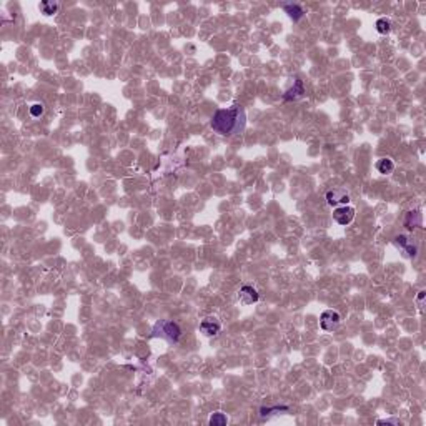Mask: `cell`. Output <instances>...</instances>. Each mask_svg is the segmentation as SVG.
Wrapping results in <instances>:
<instances>
[{
  "mask_svg": "<svg viewBox=\"0 0 426 426\" xmlns=\"http://www.w3.org/2000/svg\"><path fill=\"white\" fill-rule=\"evenodd\" d=\"M247 125V113L243 107L238 103L231 105L230 108H222L213 113L210 126L213 132L222 137H231V135L242 133Z\"/></svg>",
  "mask_w": 426,
  "mask_h": 426,
  "instance_id": "obj_1",
  "label": "cell"
},
{
  "mask_svg": "<svg viewBox=\"0 0 426 426\" xmlns=\"http://www.w3.org/2000/svg\"><path fill=\"white\" fill-rule=\"evenodd\" d=\"M151 336H160V338L170 341V343H176L182 336V328L172 320H160V322L155 323Z\"/></svg>",
  "mask_w": 426,
  "mask_h": 426,
  "instance_id": "obj_2",
  "label": "cell"
},
{
  "mask_svg": "<svg viewBox=\"0 0 426 426\" xmlns=\"http://www.w3.org/2000/svg\"><path fill=\"white\" fill-rule=\"evenodd\" d=\"M340 323H341V316L338 311L335 310H326L320 316V326H322L325 331L336 330V328L340 326Z\"/></svg>",
  "mask_w": 426,
  "mask_h": 426,
  "instance_id": "obj_3",
  "label": "cell"
},
{
  "mask_svg": "<svg viewBox=\"0 0 426 426\" xmlns=\"http://www.w3.org/2000/svg\"><path fill=\"white\" fill-rule=\"evenodd\" d=\"M355 208L350 205H341V206H336L335 212H333V218H335V222L338 223V225L341 226H347L350 225V223L353 222V218H355Z\"/></svg>",
  "mask_w": 426,
  "mask_h": 426,
  "instance_id": "obj_4",
  "label": "cell"
},
{
  "mask_svg": "<svg viewBox=\"0 0 426 426\" xmlns=\"http://www.w3.org/2000/svg\"><path fill=\"white\" fill-rule=\"evenodd\" d=\"M326 203L331 206H341L350 203V193L343 188H333L326 192Z\"/></svg>",
  "mask_w": 426,
  "mask_h": 426,
  "instance_id": "obj_5",
  "label": "cell"
},
{
  "mask_svg": "<svg viewBox=\"0 0 426 426\" xmlns=\"http://www.w3.org/2000/svg\"><path fill=\"white\" fill-rule=\"evenodd\" d=\"M258 298H260L258 292L250 285H243L238 292V300L240 303H243V305H253V303L258 301Z\"/></svg>",
  "mask_w": 426,
  "mask_h": 426,
  "instance_id": "obj_6",
  "label": "cell"
},
{
  "mask_svg": "<svg viewBox=\"0 0 426 426\" xmlns=\"http://www.w3.org/2000/svg\"><path fill=\"white\" fill-rule=\"evenodd\" d=\"M395 245L398 248H401V250L406 253L410 258H415L416 253H418V248H416V245H413V242L408 237H404V235H398V237H395Z\"/></svg>",
  "mask_w": 426,
  "mask_h": 426,
  "instance_id": "obj_7",
  "label": "cell"
},
{
  "mask_svg": "<svg viewBox=\"0 0 426 426\" xmlns=\"http://www.w3.org/2000/svg\"><path fill=\"white\" fill-rule=\"evenodd\" d=\"M220 330H222L220 322H218L217 318H212V316H210V318H205L203 322L200 323V331L203 333V335H206V336L218 335Z\"/></svg>",
  "mask_w": 426,
  "mask_h": 426,
  "instance_id": "obj_8",
  "label": "cell"
},
{
  "mask_svg": "<svg viewBox=\"0 0 426 426\" xmlns=\"http://www.w3.org/2000/svg\"><path fill=\"white\" fill-rule=\"evenodd\" d=\"M403 223L408 230H415V228H418V226L423 225V215H421L420 210H411V212L406 213Z\"/></svg>",
  "mask_w": 426,
  "mask_h": 426,
  "instance_id": "obj_9",
  "label": "cell"
},
{
  "mask_svg": "<svg viewBox=\"0 0 426 426\" xmlns=\"http://www.w3.org/2000/svg\"><path fill=\"white\" fill-rule=\"evenodd\" d=\"M303 94H305V85H303V80L295 78L293 87L288 88V90L285 92L283 99L286 100V102H288V100H297V99H300V97H303Z\"/></svg>",
  "mask_w": 426,
  "mask_h": 426,
  "instance_id": "obj_10",
  "label": "cell"
},
{
  "mask_svg": "<svg viewBox=\"0 0 426 426\" xmlns=\"http://www.w3.org/2000/svg\"><path fill=\"white\" fill-rule=\"evenodd\" d=\"M283 10L286 12V14H288L290 19L295 20V22H297V20H300L301 17L306 14L305 8H303L301 5H298V3H285Z\"/></svg>",
  "mask_w": 426,
  "mask_h": 426,
  "instance_id": "obj_11",
  "label": "cell"
},
{
  "mask_svg": "<svg viewBox=\"0 0 426 426\" xmlns=\"http://www.w3.org/2000/svg\"><path fill=\"white\" fill-rule=\"evenodd\" d=\"M376 170H378L381 175H388V174H391V172L395 170V163H393V160H390V158H381V160H378V162H376Z\"/></svg>",
  "mask_w": 426,
  "mask_h": 426,
  "instance_id": "obj_12",
  "label": "cell"
},
{
  "mask_svg": "<svg viewBox=\"0 0 426 426\" xmlns=\"http://www.w3.org/2000/svg\"><path fill=\"white\" fill-rule=\"evenodd\" d=\"M376 30H378V33H381V35H386V33H390L391 32V22H390V19H385V17H383V19H378L376 20Z\"/></svg>",
  "mask_w": 426,
  "mask_h": 426,
  "instance_id": "obj_13",
  "label": "cell"
},
{
  "mask_svg": "<svg viewBox=\"0 0 426 426\" xmlns=\"http://www.w3.org/2000/svg\"><path fill=\"white\" fill-rule=\"evenodd\" d=\"M39 8L42 10V14L53 15V14H57V10H58V3H55V2H40Z\"/></svg>",
  "mask_w": 426,
  "mask_h": 426,
  "instance_id": "obj_14",
  "label": "cell"
},
{
  "mask_svg": "<svg viewBox=\"0 0 426 426\" xmlns=\"http://www.w3.org/2000/svg\"><path fill=\"white\" fill-rule=\"evenodd\" d=\"M208 423L212 426H225L226 423H228V418H226L223 413H213V415L210 416Z\"/></svg>",
  "mask_w": 426,
  "mask_h": 426,
  "instance_id": "obj_15",
  "label": "cell"
},
{
  "mask_svg": "<svg viewBox=\"0 0 426 426\" xmlns=\"http://www.w3.org/2000/svg\"><path fill=\"white\" fill-rule=\"evenodd\" d=\"M290 408L288 406H263L260 410V415L261 418H265V416H270L272 413H281V411H288Z\"/></svg>",
  "mask_w": 426,
  "mask_h": 426,
  "instance_id": "obj_16",
  "label": "cell"
},
{
  "mask_svg": "<svg viewBox=\"0 0 426 426\" xmlns=\"http://www.w3.org/2000/svg\"><path fill=\"white\" fill-rule=\"evenodd\" d=\"M44 112H45V107H44V103H33V105H30V115L32 117H42L44 115Z\"/></svg>",
  "mask_w": 426,
  "mask_h": 426,
  "instance_id": "obj_17",
  "label": "cell"
},
{
  "mask_svg": "<svg viewBox=\"0 0 426 426\" xmlns=\"http://www.w3.org/2000/svg\"><path fill=\"white\" fill-rule=\"evenodd\" d=\"M400 425V421L398 420H379L378 421V425Z\"/></svg>",
  "mask_w": 426,
  "mask_h": 426,
  "instance_id": "obj_18",
  "label": "cell"
},
{
  "mask_svg": "<svg viewBox=\"0 0 426 426\" xmlns=\"http://www.w3.org/2000/svg\"><path fill=\"white\" fill-rule=\"evenodd\" d=\"M423 297H425V292H420V295H418V303L421 305V301H423Z\"/></svg>",
  "mask_w": 426,
  "mask_h": 426,
  "instance_id": "obj_19",
  "label": "cell"
}]
</instances>
